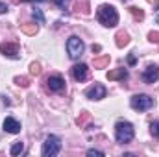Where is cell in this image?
Returning <instances> with one entry per match:
<instances>
[{
  "instance_id": "6da1fadb",
  "label": "cell",
  "mask_w": 159,
  "mask_h": 157,
  "mask_svg": "<svg viewBox=\"0 0 159 157\" xmlns=\"http://www.w3.org/2000/svg\"><path fill=\"white\" fill-rule=\"evenodd\" d=\"M96 17L100 20V24H104L106 28H115L119 24V13L113 6H107V4H102L98 9H96Z\"/></svg>"
},
{
  "instance_id": "7a4b0ae2",
  "label": "cell",
  "mask_w": 159,
  "mask_h": 157,
  "mask_svg": "<svg viewBox=\"0 0 159 157\" xmlns=\"http://www.w3.org/2000/svg\"><path fill=\"white\" fill-rule=\"evenodd\" d=\"M133 135H135V129H133V126L129 122H122V120L117 122V126H115V137H117L119 142H122V144L129 142L133 139Z\"/></svg>"
},
{
  "instance_id": "3957f363",
  "label": "cell",
  "mask_w": 159,
  "mask_h": 157,
  "mask_svg": "<svg viewBox=\"0 0 159 157\" xmlns=\"http://www.w3.org/2000/svg\"><path fill=\"white\" fill-rule=\"evenodd\" d=\"M59 150H61V141L56 135H48L46 141L43 142L41 154H43V157H54V155L59 154Z\"/></svg>"
},
{
  "instance_id": "277c9868",
  "label": "cell",
  "mask_w": 159,
  "mask_h": 157,
  "mask_svg": "<svg viewBox=\"0 0 159 157\" xmlns=\"http://www.w3.org/2000/svg\"><path fill=\"white\" fill-rule=\"evenodd\" d=\"M154 98H150L148 94H135L131 96L129 100V105L135 109V111H146V109H152L154 107Z\"/></svg>"
},
{
  "instance_id": "5b68a950",
  "label": "cell",
  "mask_w": 159,
  "mask_h": 157,
  "mask_svg": "<svg viewBox=\"0 0 159 157\" xmlns=\"http://www.w3.org/2000/svg\"><path fill=\"white\" fill-rule=\"evenodd\" d=\"M83 50H85V44H83V41L80 39L78 35L69 37V41H67V52H69V56L72 59H78L80 56L83 54Z\"/></svg>"
},
{
  "instance_id": "8992f818",
  "label": "cell",
  "mask_w": 159,
  "mask_h": 157,
  "mask_svg": "<svg viewBox=\"0 0 159 157\" xmlns=\"http://www.w3.org/2000/svg\"><path fill=\"white\" fill-rule=\"evenodd\" d=\"M106 87L104 85H100V83H94L93 87H89L87 91H85V96L89 98V100H102V98H106Z\"/></svg>"
},
{
  "instance_id": "52a82bcc",
  "label": "cell",
  "mask_w": 159,
  "mask_h": 157,
  "mask_svg": "<svg viewBox=\"0 0 159 157\" xmlns=\"http://www.w3.org/2000/svg\"><path fill=\"white\" fill-rule=\"evenodd\" d=\"M87 74H89V67L85 63H78V65L72 67V78L76 79V81H85Z\"/></svg>"
},
{
  "instance_id": "ba28073f",
  "label": "cell",
  "mask_w": 159,
  "mask_h": 157,
  "mask_svg": "<svg viewBox=\"0 0 159 157\" xmlns=\"http://www.w3.org/2000/svg\"><path fill=\"white\" fill-rule=\"evenodd\" d=\"M0 54L7 57H17L19 56V44L17 43H2L0 44Z\"/></svg>"
},
{
  "instance_id": "9c48e42d",
  "label": "cell",
  "mask_w": 159,
  "mask_h": 157,
  "mask_svg": "<svg viewBox=\"0 0 159 157\" xmlns=\"http://www.w3.org/2000/svg\"><path fill=\"white\" fill-rule=\"evenodd\" d=\"M143 79L146 83H156L159 79V67H154V65L146 67V70L143 72Z\"/></svg>"
},
{
  "instance_id": "30bf717a",
  "label": "cell",
  "mask_w": 159,
  "mask_h": 157,
  "mask_svg": "<svg viewBox=\"0 0 159 157\" xmlns=\"http://www.w3.org/2000/svg\"><path fill=\"white\" fill-rule=\"evenodd\" d=\"M46 83H48V89L50 91H56V92H59V91L65 89V79L61 78V76H50Z\"/></svg>"
},
{
  "instance_id": "8fae6325",
  "label": "cell",
  "mask_w": 159,
  "mask_h": 157,
  "mask_svg": "<svg viewBox=\"0 0 159 157\" xmlns=\"http://www.w3.org/2000/svg\"><path fill=\"white\" fill-rule=\"evenodd\" d=\"M4 129L7 131V133H19L20 131V122H17L15 118H6L4 120Z\"/></svg>"
},
{
  "instance_id": "7c38bea8",
  "label": "cell",
  "mask_w": 159,
  "mask_h": 157,
  "mask_svg": "<svg viewBox=\"0 0 159 157\" xmlns=\"http://www.w3.org/2000/svg\"><path fill=\"white\" fill-rule=\"evenodd\" d=\"M128 78V70L126 69H115L107 72V79L109 81H117V79H126Z\"/></svg>"
},
{
  "instance_id": "4fadbf2b",
  "label": "cell",
  "mask_w": 159,
  "mask_h": 157,
  "mask_svg": "<svg viewBox=\"0 0 159 157\" xmlns=\"http://www.w3.org/2000/svg\"><path fill=\"white\" fill-rule=\"evenodd\" d=\"M115 39H117V46H119V48H124V46L129 43V35H128L126 32H119Z\"/></svg>"
},
{
  "instance_id": "5bb4252c",
  "label": "cell",
  "mask_w": 159,
  "mask_h": 157,
  "mask_svg": "<svg viewBox=\"0 0 159 157\" xmlns=\"http://www.w3.org/2000/svg\"><path fill=\"white\" fill-rule=\"evenodd\" d=\"M93 65H94V69H104V67H107V65H109V56L96 57V59L93 61Z\"/></svg>"
},
{
  "instance_id": "9a60e30c",
  "label": "cell",
  "mask_w": 159,
  "mask_h": 157,
  "mask_svg": "<svg viewBox=\"0 0 159 157\" xmlns=\"http://www.w3.org/2000/svg\"><path fill=\"white\" fill-rule=\"evenodd\" d=\"M20 30H22L26 35H35V34H37V26H35V24H22Z\"/></svg>"
},
{
  "instance_id": "2e32d148",
  "label": "cell",
  "mask_w": 159,
  "mask_h": 157,
  "mask_svg": "<svg viewBox=\"0 0 159 157\" xmlns=\"http://www.w3.org/2000/svg\"><path fill=\"white\" fill-rule=\"evenodd\" d=\"M129 13H131L137 20H143V19H144V11H143V9H139V7H135V6H133V7H129Z\"/></svg>"
},
{
  "instance_id": "e0dca14e",
  "label": "cell",
  "mask_w": 159,
  "mask_h": 157,
  "mask_svg": "<svg viewBox=\"0 0 159 157\" xmlns=\"http://www.w3.org/2000/svg\"><path fill=\"white\" fill-rule=\"evenodd\" d=\"M24 152V144L22 142H15L13 146H11V155H19V154H22Z\"/></svg>"
},
{
  "instance_id": "ac0fdd59",
  "label": "cell",
  "mask_w": 159,
  "mask_h": 157,
  "mask_svg": "<svg viewBox=\"0 0 159 157\" xmlns=\"http://www.w3.org/2000/svg\"><path fill=\"white\" fill-rule=\"evenodd\" d=\"M76 9L87 15V13H89V4H87V2H81V4H80V2H78V4H76Z\"/></svg>"
},
{
  "instance_id": "d6986e66",
  "label": "cell",
  "mask_w": 159,
  "mask_h": 157,
  "mask_svg": "<svg viewBox=\"0 0 159 157\" xmlns=\"http://www.w3.org/2000/svg\"><path fill=\"white\" fill-rule=\"evenodd\" d=\"M30 74H34V76L41 74V65L39 63H32V65H30Z\"/></svg>"
},
{
  "instance_id": "ffe728a7",
  "label": "cell",
  "mask_w": 159,
  "mask_h": 157,
  "mask_svg": "<svg viewBox=\"0 0 159 157\" xmlns=\"http://www.w3.org/2000/svg\"><path fill=\"white\" fill-rule=\"evenodd\" d=\"M34 19L39 22V24H44V17H43V13H41V9H34Z\"/></svg>"
},
{
  "instance_id": "44dd1931",
  "label": "cell",
  "mask_w": 159,
  "mask_h": 157,
  "mask_svg": "<svg viewBox=\"0 0 159 157\" xmlns=\"http://www.w3.org/2000/svg\"><path fill=\"white\" fill-rule=\"evenodd\" d=\"M15 83L20 85V87H28V85H30V79L28 78H20V76H19V78H15Z\"/></svg>"
},
{
  "instance_id": "7402d4cb",
  "label": "cell",
  "mask_w": 159,
  "mask_h": 157,
  "mask_svg": "<svg viewBox=\"0 0 159 157\" xmlns=\"http://www.w3.org/2000/svg\"><path fill=\"white\" fill-rule=\"evenodd\" d=\"M150 131H152V135H154V137H157V139H159V122H152Z\"/></svg>"
},
{
  "instance_id": "603a6c76",
  "label": "cell",
  "mask_w": 159,
  "mask_h": 157,
  "mask_svg": "<svg viewBox=\"0 0 159 157\" xmlns=\"http://www.w3.org/2000/svg\"><path fill=\"white\" fill-rule=\"evenodd\" d=\"M148 39L152 43H159V32H150L148 34Z\"/></svg>"
},
{
  "instance_id": "cb8c5ba5",
  "label": "cell",
  "mask_w": 159,
  "mask_h": 157,
  "mask_svg": "<svg viewBox=\"0 0 159 157\" xmlns=\"http://www.w3.org/2000/svg\"><path fill=\"white\" fill-rule=\"evenodd\" d=\"M87 155H89V157H94V155L102 157V155H104V152H100V150H89V152H87Z\"/></svg>"
},
{
  "instance_id": "d4e9b609",
  "label": "cell",
  "mask_w": 159,
  "mask_h": 157,
  "mask_svg": "<svg viewBox=\"0 0 159 157\" xmlns=\"http://www.w3.org/2000/svg\"><path fill=\"white\" fill-rule=\"evenodd\" d=\"M54 2H56V6H59V7H63V6H65V2H67V0H54Z\"/></svg>"
},
{
  "instance_id": "484cf974",
  "label": "cell",
  "mask_w": 159,
  "mask_h": 157,
  "mask_svg": "<svg viewBox=\"0 0 159 157\" xmlns=\"http://www.w3.org/2000/svg\"><path fill=\"white\" fill-rule=\"evenodd\" d=\"M128 61H129V65H135V56H129Z\"/></svg>"
},
{
  "instance_id": "4316f807",
  "label": "cell",
  "mask_w": 159,
  "mask_h": 157,
  "mask_svg": "<svg viewBox=\"0 0 159 157\" xmlns=\"http://www.w3.org/2000/svg\"><path fill=\"white\" fill-rule=\"evenodd\" d=\"M148 2H150V4H154V6L159 9V0H148Z\"/></svg>"
},
{
  "instance_id": "83f0119b",
  "label": "cell",
  "mask_w": 159,
  "mask_h": 157,
  "mask_svg": "<svg viewBox=\"0 0 159 157\" xmlns=\"http://www.w3.org/2000/svg\"><path fill=\"white\" fill-rule=\"evenodd\" d=\"M93 52H100V44H93Z\"/></svg>"
},
{
  "instance_id": "f1b7e54d",
  "label": "cell",
  "mask_w": 159,
  "mask_h": 157,
  "mask_svg": "<svg viewBox=\"0 0 159 157\" xmlns=\"http://www.w3.org/2000/svg\"><path fill=\"white\" fill-rule=\"evenodd\" d=\"M37 2H44V0H37Z\"/></svg>"
},
{
  "instance_id": "f546056e",
  "label": "cell",
  "mask_w": 159,
  "mask_h": 157,
  "mask_svg": "<svg viewBox=\"0 0 159 157\" xmlns=\"http://www.w3.org/2000/svg\"><path fill=\"white\" fill-rule=\"evenodd\" d=\"M157 22H159V15H157Z\"/></svg>"
}]
</instances>
